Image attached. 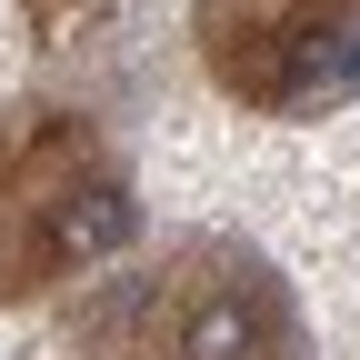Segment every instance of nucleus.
<instances>
[{"mask_svg": "<svg viewBox=\"0 0 360 360\" xmlns=\"http://www.w3.org/2000/svg\"><path fill=\"white\" fill-rule=\"evenodd\" d=\"M250 340H260V310L240 290H210L191 310V330H180V360H250Z\"/></svg>", "mask_w": 360, "mask_h": 360, "instance_id": "nucleus-2", "label": "nucleus"}, {"mask_svg": "<svg viewBox=\"0 0 360 360\" xmlns=\"http://www.w3.org/2000/svg\"><path fill=\"white\" fill-rule=\"evenodd\" d=\"M130 231H141V200L120 180H90V191H70L51 210V250L60 260H110V250H130Z\"/></svg>", "mask_w": 360, "mask_h": 360, "instance_id": "nucleus-1", "label": "nucleus"}]
</instances>
